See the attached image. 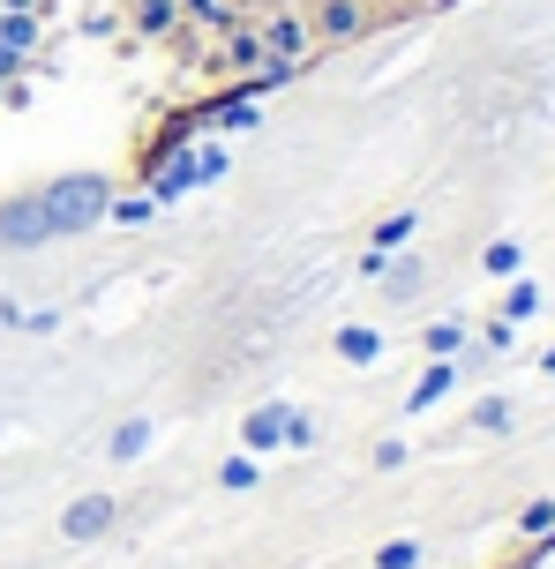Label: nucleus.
<instances>
[{
	"instance_id": "obj_1",
	"label": "nucleus",
	"mask_w": 555,
	"mask_h": 569,
	"mask_svg": "<svg viewBox=\"0 0 555 569\" xmlns=\"http://www.w3.org/2000/svg\"><path fill=\"white\" fill-rule=\"evenodd\" d=\"M106 202H113V188L98 180V172H76V180H60V188H46L38 196V210H46V232H83L106 218Z\"/></svg>"
},
{
	"instance_id": "obj_2",
	"label": "nucleus",
	"mask_w": 555,
	"mask_h": 569,
	"mask_svg": "<svg viewBox=\"0 0 555 569\" xmlns=\"http://www.w3.org/2000/svg\"><path fill=\"white\" fill-rule=\"evenodd\" d=\"M308 30H323V38H360L368 30V0H316L308 8Z\"/></svg>"
},
{
	"instance_id": "obj_3",
	"label": "nucleus",
	"mask_w": 555,
	"mask_h": 569,
	"mask_svg": "<svg viewBox=\"0 0 555 569\" xmlns=\"http://www.w3.org/2000/svg\"><path fill=\"white\" fill-rule=\"evenodd\" d=\"M0 240H8V248H38V240H53L38 196H23V202H8V210H0Z\"/></svg>"
},
{
	"instance_id": "obj_4",
	"label": "nucleus",
	"mask_w": 555,
	"mask_h": 569,
	"mask_svg": "<svg viewBox=\"0 0 555 569\" xmlns=\"http://www.w3.org/2000/svg\"><path fill=\"white\" fill-rule=\"evenodd\" d=\"M106 525H113V502H106V495H83V502L68 510V540H98Z\"/></svg>"
},
{
	"instance_id": "obj_5",
	"label": "nucleus",
	"mask_w": 555,
	"mask_h": 569,
	"mask_svg": "<svg viewBox=\"0 0 555 569\" xmlns=\"http://www.w3.org/2000/svg\"><path fill=\"white\" fill-rule=\"evenodd\" d=\"M188 16V0H128V23L136 30H174Z\"/></svg>"
},
{
	"instance_id": "obj_6",
	"label": "nucleus",
	"mask_w": 555,
	"mask_h": 569,
	"mask_svg": "<svg viewBox=\"0 0 555 569\" xmlns=\"http://www.w3.org/2000/svg\"><path fill=\"white\" fill-rule=\"evenodd\" d=\"M278 435H286V405H264V412L248 420V450H270Z\"/></svg>"
},
{
	"instance_id": "obj_7",
	"label": "nucleus",
	"mask_w": 555,
	"mask_h": 569,
	"mask_svg": "<svg viewBox=\"0 0 555 569\" xmlns=\"http://www.w3.org/2000/svg\"><path fill=\"white\" fill-rule=\"evenodd\" d=\"M150 210H158L150 196H113L106 202V218H120V226H150Z\"/></svg>"
},
{
	"instance_id": "obj_8",
	"label": "nucleus",
	"mask_w": 555,
	"mask_h": 569,
	"mask_svg": "<svg viewBox=\"0 0 555 569\" xmlns=\"http://www.w3.org/2000/svg\"><path fill=\"white\" fill-rule=\"evenodd\" d=\"M143 442H150V420H120L113 427V457H136Z\"/></svg>"
},
{
	"instance_id": "obj_9",
	"label": "nucleus",
	"mask_w": 555,
	"mask_h": 569,
	"mask_svg": "<svg viewBox=\"0 0 555 569\" xmlns=\"http://www.w3.org/2000/svg\"><path fill=\"white\" fill-rule=\"evenodd\" d=\"M338 352L346 360H376V330H338Z\"/></svg>"
},
{
	"instance_id": "obj_10",
	"label": "nucleus",
	"mask_w": 555,
	"mask_h": 569,
	"mask_svg": "<svg viewBox=\"0 0 555 569\" xmlns=\"http://www.w3.org/2000/svg\"><path fill=\"white\" fill-rule=\"evenodd\" d=\"M218 172H226V150H218V142H210L204 158H196V180H218Z\"/></svg>"
}]
</instances>
